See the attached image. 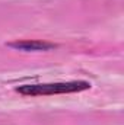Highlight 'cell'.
Masks as SVG:
<instances>
[{
    "mask_svg": "<svg viewBox=\"0 0 124 125\" xmlns=\"http://www.w3.org/2000/svg\"><path fill=\"white\" fill-rule=\"evenodd\" d=\"M91 89L88 82H64V83H47V84H25L19 86L16 92L24 96H50V94L76 93Z\"/></svg>",
    "mask_w": 124,
    "mask_h": 125,
    "instance_id": "obj_1",
    "label": "cell"
},
{
    "mask_svg": "<svg viewBox=\"0 0 124 125\" xmlns=\"http://www.w3.org/2000/svg\"><path fill=\"white\" fill-rule=\"evenodd\" d=\"M7 47L18 50V51H50V50H56L57 45L53 42H47V41H37V39H24V41H15V42H9Z\"/></svg>",
    "mask_w": 124,
    "mask_h": 125,
    "instance_id": "obj_2",
    "label": "cell"
}]
</instances>
